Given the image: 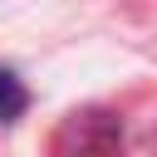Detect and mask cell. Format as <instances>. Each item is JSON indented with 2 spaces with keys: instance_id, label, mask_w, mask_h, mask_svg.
Listing matches in <instances>:
<instances>
[{
  "instance_id": "6da1fadb",
  "label": "cell",
  "mask_w": 157,
  "mask_h": 157,
  "mask_svg": "<svg viewBox=\"0 0 157 157\" xmlns=\"http://www.w3.org/2000/svg\"><path fill=\"white\" fill-rule=\"evenodd\" d=\"M25 108H29V93H25V83H20L10 69H0V123H15Z\"/></svg>"
}]
</instances>
